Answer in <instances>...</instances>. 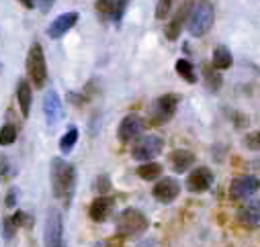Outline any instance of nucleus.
<instances>
[{
	"label": "nucleus",
	"instance_id": "4",
	"mask_svg": "<svg viewBox=\"0 0 260 247\" xmlns=\"http://www.w3.org/2000/svg\"><path fill=\"white\" fill-rule=\"evenodd\" d=\"M27 76H29V82L35 86V88H43L45 82H47V61H45V53H43V47L39 43H33L29 53H27Z\"/></svg>",
	"mask_w": 260,
	"mask_h": 247
},
{
	"label": "nucleus",
	"instance_id": "20",
	"mask_svg": "<svg viewBox=\"0 0 260 247\" xmlns=\"http://www.w3.org/2000/svg\"><path fill=\"white\" fill-rule=\"evenodd\" d=\"M17 100H19V108H21L23 116L29 118V114H31V102H33V92H31V84L27 80H21L19 82Z\"/></svg>",
	"mask_w": 260,
	"mask_h": 247
},
{
	"label": "nucleus",
	"instance_id": "5",
	"mask_svg": "<svg viewBox=\"0 0 260 247\" xmlns=\"http://www.w3.org/2000/svg\"><path fill=\"white\" fill-rule=\"evenodd\" d=\"M178 102H180L178 94H162V96H158L150 104V120L154 122V125H164V122H168L176 114Z\"/></svg>",
	"mask_w": 260,
	"mask_h": 247
},
{
	"label": "nucleus",
	"instance_id": "29",
	"mask_svg": "<svg viewBox=\"0 0 260 247\" xmlns=\"http://www.w3.org/2000/svg\"><path fill=\"white\" fill-rule=\"evenodd\" d=\"M94 190H96L101 196H105V194L111 190V178H109L107 174H101V176L96 178V182H94Z\"/></svg>",
	"mask_w": 260,
	"mask_h": 247
},
{
	"label": "nucleus",
	"instance_id": "30",
	"mask_svg": "<svg viewBox=\"0 0 260 247\" xmlns=\"http://www.w3.org/2000/svg\"><path fill=\"white\" fill-rule=\"evenodd\" d=\"M170 9H172V0H158V5H156V19L164 21L170 15Z\"/></svg>",
	"mask_w": 260,
	"mask_h": 247
},
{
	"label": "nucleus",
	"instance_id": "22",
	"mask_svg": "<svg viewBox=\"0 0 260 247\" xmlns=\"http://www.w3.org/2000/svg\"><path fill=\"white\" fill-rule=\"evenodd\" d=\"M160 174H162V166L158 163V161H144L140 168H138V176L142 178V180H146V182H152V180H158L160 178Z\"/></svg>",
	"mask_w": 260,
	"mask_h": 247
},
{
	"label": "nucleus",
	"instance_id": "32",
	"mask_svg": "<svg viewBox=\"0 0 260 247\" xmlns=\"http://www.w3.org/2000/svg\"><path fill=\"white\" fill-rule=\"evenodd\" d=\"M53 3H55V0H35V7H39L41 13H47L53 7Z\"/></svg>",
	"mask_w": 260,
	"mask_h": 247
},
{
	"label": "nucleus",
	"instance_id": "34",
	"mask_svg": "<svg viewBox=\"0 0 260 247\" xmlns=\"http://www.w3.org/2000/svg\"><path fill=\"white\" fill-rule=\"evenodd\" d=\"M19 3H21L25 9H29V11H31V9H35V0H19Z\"/></svg>",
	"mask_w": 260,
	"mask_h": 247
},
{
	"label": "nucleus",
	"instance_id": "23",
	"mask_svg": "<svg viewBox=\"0 0 260 247\" xmlns=\"http://www.w3.org/2000/svg\"><path fill=\"white\" fill-rule=\"evenodd\" d=\"M174 68H176V74H178L184 82H188V84H197V72H194V66L190 64L188 59H178Z\"/></svg>",
	"mask_w": 260,
	"mask_h": 247
},
{
	"label": "nucleus",
	"instance_id": "28",
	"mask_svg": "<svg viewBox=\"0 0 260 247\" xmlns=\"http://www.w3.org/2000/svg\"><path fill=\"white\" fill-rule=\"evenodd\" d=\"M129 3H132V0H115V9H113V15H111V21H115L119 25L123 15H125V11H127V7H129Z\"/></svg>",
	"mask_w": 260,
	"mask_h": 247
},
{
	"label": "nucleus",
	"instance_id": "14",
	"mask_svg": "<svg viewBox=\"0 0 260 247\" xmlns=\"http://www.w3.org/2000/svg\"><path fill=\"white\" fill-rule=\"evenodd\" d=\"M78 19H80V15L78 13H63V15H59L55 21H51V25L47 27V37L49 39H59V37H63L66 35L76 23H78Z\"/></svg>",
	"mask_w": 260,
	"mask_h": 247
},
{
	"label": "nucleus",
	"instance_id": "26",
	"mask_svg": "<svg viewBox=\"0 0 260 247\" xmlns=\"http://www.w3.org/2000/svg\"><path fill=\"white\" fill-rule=\"evenodd\" d=\"M94 9H96L101 21H109L113 15V9H115V0H96Z\"/></svg>",
	"mask_w": 260,
	"mask_h": 247
},
{
	"label": "nucleus",
	"instance_id": "2",
	"mask_svg": "<svg viewBox=\"0 0 260 247\" xmlns=\"http://www.w3.org/2000/svg\"><path fill=\"white\" fill-rule=\"evenodd\" d=\"M213 21H215L213 5L209 0H197V3L190 7L188 19H186V29L192 37H203L211 31Z\"/></svg>",
	"mask_w": 260,
	"mask_h": 247
},
{
	"label": "nucleus",
	"instance_id": "21",
	"mask_svg": "<svg viewBox=\"0 0 260 247\" xmlns=\"http://www.w3.org/2000/svg\"><path fill=\"white\" fill-rule=\"evenodd\" d=\"M232 51L225 47V45H217L213 49V68L215 70H230L232 68Z\"/></svg>",
	"mask_w": 260,
	"mask_h": 247
},
{
	"label": "nucleus",
	"instance_id": "18",
	"mask_svg": "<svg viewBox=\"0 0 260 247\" xmlns=\"http://www.w3.org/2000/svg\"><path fill=\"white\" fill-rule=\"evenodd\" d=\"M31 225V217L25 213V211H17L15 215L7 217L5 223H3V231H5V239H13L17 235V231L21 227H27Z\"/></svg>",
	"mask_w": 260,
	"mask_h": 247
},
{
	"label": "nucleus",
	"instance_id": "17",
	"mask_svg": "<svg viewBox=\"0 0 260 247\" xmlns=\"http://www.w3.org/2000/svg\"><path fill=\"white\" fill-rule=\"evenodd\" d=\"M194 163H197V155H194L190 149H174L170 153V166L176 174L188 172Z\"/></svg>",
	"mask_w": 260,
	"mask_h": 247
},
{
	"label": "nucleus",
	"instance_id": "24",
	"mask_svg": "<svg viewBox=\"0 0 260 247\" xmlns=\"http://www.w3.org/2000/svg\"><path fill=\"white\" fill-rule=\"evenodd\" d=\"M17 135H19L17 125H13V122H7V125L0 129V145H3V147L13 145L17 141Z\"/></svg>",
	"mask_w": 260,
	"mask_h": 247
},
{
	"label": "nucleus",
	"instance_id": "1",
	"mask_svg": "<svg viewBox=\"0 0 260 247\" xmlns=\"http://www.w3.org/2000/svg\"><path fill=\"white\" fill-rule=\"evenodd\" d=\"M49 180H51V192L57 200H63V204H70L74 188H76V168L68 163L61 157L51 159V170H49Z\"/></svg>",
	"mask_w": 260,
	"mask_h": 247
},
{
	"label": "nucleus",
	"instance_id": "12",
	"mask_svg": "<svg viewBox=\"0 0 260 247\" xmlns=\"http://www.w3.org/2000/svg\"><path fill=\"white\" fill-rule=\"evenodd\" d=\"M178 194H180V182L176 178H162V180H158V184H154V188H152V196L158 202H164V204L176 200Z\"/></svg>",
	"mask_w": 260,
	"mask_h": 247
},
{
	"label": "nucleus",
	"instance_id": "8",
	"mask_svg": "<svg viewBox=\"0 0 260 247\" xmlns=\"http://www.w3.org/2000/svg\"><path fill=\"white\" fill-rule=\"evenodd\" d=\"M43 243L45 247H66L63 243V219L57 209H51L45 219V229H43Z\"/></svg>",
	"mask_w": 260,
	"mask_h": 247
},
{
	"label": "nucleus",
	"instance_id": "16",
	"mask_svg": "<svg viewBox=\"0 0 260 247\" xmlns=\"http://www.w3.org/2000/svg\"><path fill=\"white\" fill-rule=\"evenodd\" d=\"M43 114L47 118V125H55V122L61 118L63 110H61V100L57 96L55 90H47L43 96Z\"/></svg>",
	"mask_w": 260,
	"mask_h": 247
},
{
	"label": "nucleus",
	"instance_id": "27",
	"mask_svg": "<svg viewBox=\"0 0 260 247\" xmlns=\"http://www.w3.org/2000/svg\"><path fill=\"white\" fill-rule=\"evenodd\" d=\"M244 147L252 149V151H260V131H252V133H246L244 139H242Z\"/></svg>",
	"mask_w": 260,
	"mask_h": 247
},
{
	"label": "nucleus",
	"instance_id": "7",
	"mask_svg": "<svg viewBox=\"0 0 260 247\" xmlns=\"http://www.w3.org/2000/svg\"><path fill=\"white\" fill-rule=\"evenodd\" d=\"M258 190H260V180L256 176H252V174L236 176L230 184V198L236 202H242V200L252 198Z\"/></svg>",
	"mask_w": 260,
	"mask_h": 247
},
{
	"label": "nucleus",
	"instance_id": "10",
	"mask_svg": "<svg viewBox=\"0 0 260 247\" xmlns=\"http://www.w3.org/2000/svg\"><path fill=\"white\" fill-rule=\"evenodd\" d=\"M213 184V172L207 166H199L194 168L188 176H186V190L192 194H203L211 188Z\"/></svg>",
	"mask_w": 260,
	"mask_h": 247
},
{
	"label": "nucleus",
	"instance_id": "31",
	"mask_svg": "<svg viewBox=\"0 0 260 247\" xmlns=\"http://www.w3.org/2000/svg\"><path fill=\"white\" fill-rule=\"evenodd\" d=\"M9 172H11V161L7 159V155L0 153V178L9 176Z\"/></svg>",
	"mask_w": 260,
	"mask_h": 247
},
{
	"label": "nucleus",
	"instance_id": "11",
	"mask_svg": "<svg viewBox=\"0 0 260 247\" xmlns=\"http://www.w3.org/2000/svg\"><path fill=\"white\" fill-rule=\"evenodd\" d=\"M146 129V120L140 116V114H127L121 122H119V129H117V137L123 141V143H129V141H136Z\"/></svg>",
	"mask_w": 260,
	"mask_h": 247
},
{
	"label": "nucleus",
	"instance_id": "15",
	"mask_svg": "<svg viewBox=\"0 0 260 247\" xmlns=\"http://www.w3.org/2000/svg\"><path fill=\"white\" fill-rule=\"evenodd\" d=\"M115 209V198L111 196H96L92 202H90V209H88V217L94 221V223H105L111 213Z\"/></svg>",
	"mask_w": 260,
	"mask_h": 247
},
{
	"label": "nucleus",
	"instance_id": "25",
	"mask_svg": "<svg viewBox=\"0 0 260 247\" xmlns=\"http://www.w3.org/2000/svg\"><path fill=\"white\" fill-rule=\"evenodd\" d=\"M76 141H78V129H76V127H70L66 133H63V137L59 139V149H61L63 153H68V151L76 145Z\"/></svg>",
	"mask_w": 260,
	"mask_h": 247
},
{
	"label": "nucleus",
	"instance_id": "9",
	"mask_svg": "<svg viewBox=\"0 0 260 247\" xmlns=\"http://www.w3.org/2000/svg\"><path fill=\"white\" fill-rule=\"evenodd\" d=\"M236 221L246 229H260V200L258 198L242 200L236 211Z\"/></svg>",
	"mask_w": 260,
	"mask_h": 247
},
{
	"label": "nucleus",
	"instance_id": "3",
	"mask_svg": "<svg viewBox=\"0 0 260 247\" xmlns=\"http://www.w3.org/2000/svg\"><path fill=\"white\" fill-rule=\"evenodd\" d=\"M148 227H150L148 217L140 209H134V207L125 209L117 217V225H115L119 237H138V235L146 233Z\"/></svg>",
	"mask_w": 260,
	"mask_h": 247
},
{
	"label": "nucleus",
	"instance_id": "33",
	"mask_svg": "<svg viewBox=\"0 0 260 247\" xmlns=\"http://www.w3.org/2000/svg\"><path fill=\"white\" fill-rule=\"evenodd\" d=\"M5 204H7L9 209H13V207L17 204V190H15V188H13V190L7 194V200H5Z\"/></svg>",
	"mask_w": 260,
	"mask_h": 247
},
{
	"label": "nucleus",
	"instance_id": "6",
	"mask_svg": "<svg viewBox=\"0 0 260 247\" xmlns=\"http://www.w3.org/2000/svg\"><path fill=\"white\" fill-rule=\"evenodd\" d=\"M164 141L158 135H140L132 147V157L136 161H152L154 157H158L162 153Z\"/></svg>",
	"mask_w": 260,
	"mask_h": 247
},
{
	"label": "nucleus",
	"instance_id": "13",
	"mask_svg": "<svg viewBox=\"0 0 260 247\" xmlns=\"http://www.w3.org/2000/svg\"><path fill=\"white\" fill-rule=\"evenodd\" d=\"M190 7H192V0H184V3L180 5V9L176 11V15L172 17V21L166 25L164 35H166V39H168V41H176V39L180 37V33H182V25H184V23H186V19H188Z\"/></svg>",
	"mask_w": 260,
	"mask_h": 247
},
{
	"label": "nucleus",
	"instance_id": "19",
	"mask_svg": "<svg viewBox=\"0 0 260 247\" xmlns=\"http://www.w3.org/2000/svg\"><path fill=\"white\" fill-rule=\"evenodd\" d=\"M201 74H203V84L209 92H219L221 86H223V76L219 70L213 68V64H203L201 68Z\"/></svg>",
	"mask_w": 260,
	"mask_h": 247
}]
</instances>
